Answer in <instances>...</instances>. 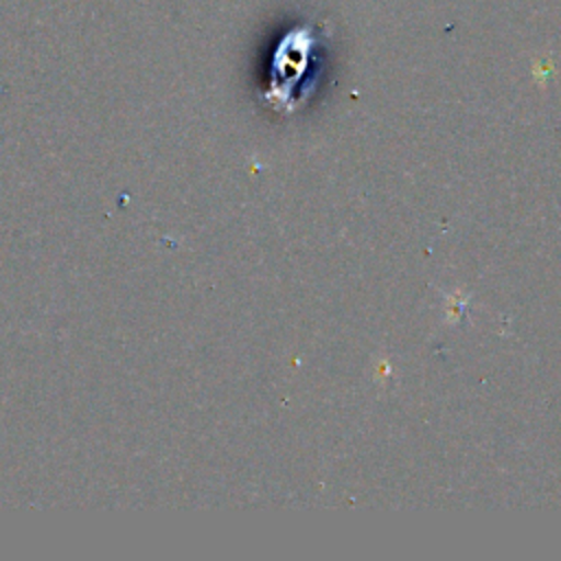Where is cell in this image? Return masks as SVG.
<instances>
[{
  "label": "cell",
  "instance_id": "1",
  "mask_svg": "<svg viewBox=\"0 0 561 561\" xmlns=\"http://www.w3.org/2000/svg\"><path fill=\"white\" fill-rule=\"evenodd\" d=\"M316 31L311 24H300L285 33L272 55L270 85L265 99L276 107L291 112L305 99V75H309Z\"/></svg>",
  "mask_w": 561,
  "mask_h": 561
}]
</instances>
